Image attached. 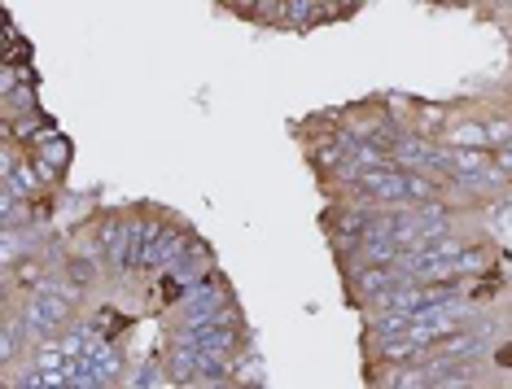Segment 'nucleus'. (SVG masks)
I'll return each mask as SVG.
<instances>
[{
  "instance_id": "1",
  "label": "nucleus",
  "mask_w": 512,
  "mask_h": 389,
  "mask_svg": "<svg viewBox=\"0 0 512 389\" xmlns=\"http://www.w3.org/2000/svg\"><path fill=\"white\" fill-rule=\"evenodd\" d=\"M491 153H495V162H499V171H504V175H508V180H512V132H508L504 140H499V145H495Z\"/></svg>"
}]
</instances>
